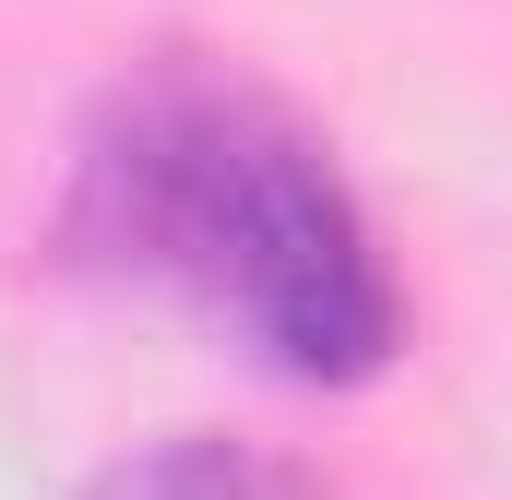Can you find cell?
Returning a JSON list of instances; mask_svg holds the SVG:
<instances>
[{"mask_svg":"<svg viewBox=\"0 0 512 500\" xmlns=\"http://www.w3.org/2000/svg\"><path fill=\"white\" fill-rule=\"evenodd\" d=\"M72 500H334L310 465L286 453H251V441H215V429H167L120 465H96Z\"/></svg>","mask_w":512,"mask_h":500,"instance_id":"7a4b0ae2","label":"cell"},{"mask_svg":"<svg viewBox=\"0 0 512 500\" xmlns=\"http://www.w3.org/2000/svg\"><path fill=\"white\" fill-rule=\"evenodd\" d=\"M60 239L96 274H131L203 310L251 370L358 393L405 358L393 250L334 167V143L215 60H143L72 131Z\"/></svg>","mask_w":512,"mask_h":500,"instance_id":"6da1fadb","label":"cell"}]
</instances>
